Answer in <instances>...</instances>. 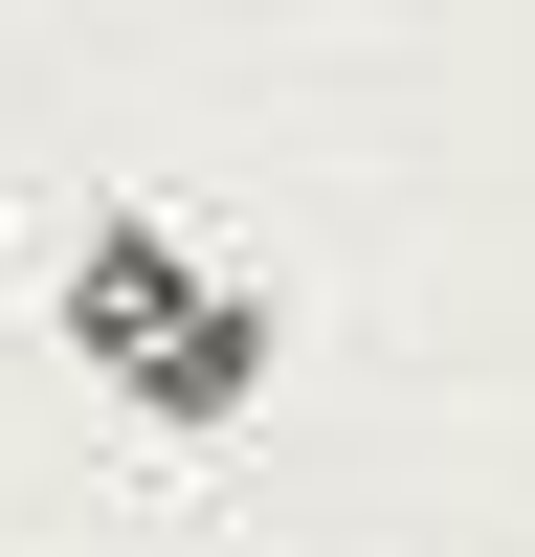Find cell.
I'll return each mask as SVG.
<instances>
[{"instance_id":"obj_1","label":"cell","mask_w":535,"mask_h":557,"mask_svg":"<svg viewBox=\"0 0 535 557\" xmlns=\"http://www.w3.org/2000/svg\"><path fill=\"white\" fill-rule=\"evenodd\" d=\"M45 335H67L89 380L134 401V424H246V380H268V312L223 290L201 246H157V223H67V268H45Z\"/></svg>"}]
</instances>
